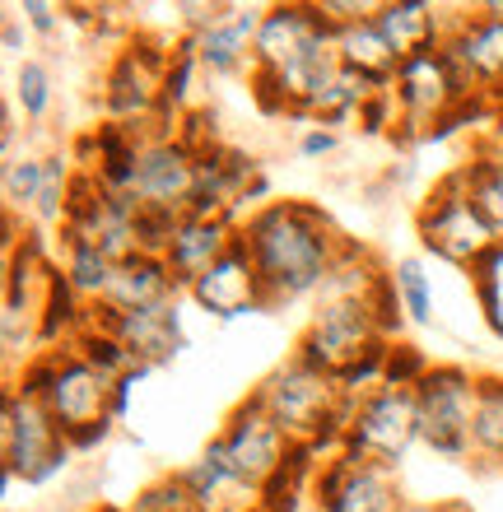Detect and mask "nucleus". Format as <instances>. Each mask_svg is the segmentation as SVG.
<instances>
[{
  "instance_id": "31",
  "label": "nucleus",
  "mask_w": 503,
  "mask_h": 512,
  "mask_svg": "<svg viewBox=\"0 0 503 512\" xmlns=\"http://www.w3.org/2000/svg\"><path fill=\"white\" fill-rule=\"evenodd\" d=\"M466 280H471V298H476V312H480V322H485V331L503 345V243L476 270H466Z\"/></svg>"
},
{
  "instance_id": "30",
  "label": "nucleus",
  "mask_w": 503,
  "mask_h": 512,
  "mask_svg": "<svg viewBox=\"0 0 503 512\" xmlns=\"http://www.w3.org/2000/svg\"><path fill=\"white\" fill-rule=\"evenodd\" d=\"M196 75H201V61H196V42L187 33L173 38V52H168V80H164V117H168V131L177 126L182 112H191V89H196Z\"/></svg>"
},
{
  "instance_id": "18",
  "label": "nucleus",
  "mask_w": 503,
  "mask_h": 512,
  "mask_svg": "<svg viewBox=\"0 0 503 512\" xmlns=\"http://www.w3.org/2000/svg\"><path fill=\"white\" fill-rule=\"evenodd\" d=\"M238 243V224L233 219H210V215H182L173 229V243L164 252V266L173 284L187 294L191 284L201 280L205 270L215 266L219 256Z\"/></svg>"
},
{
  "instance_id": "9",
  "label": "nucleus",
  "mask_w": 503,
  "mask_h": 512,
  "mask_svg": "<svg viewBox=\"0 0 503 512\" xmlns=\"http://www.w3.org/2000/svg\"><path fill=\"white\" fill-rule=\"evenodd\" d=\"M382 326L368 303H350V298H317L308 322H303L299 340H294V359L308 368L340 378L345 368H354L368 350L382 345Z\"/></svg>"
},
{
  "instance_id": "21",
  "label": "nucleus",
  "mask_w": 503,
  "mask_h": 512,
  "mask_svg": "<svg viewBox=\"0 0 503 512\" xmlns=\"http://www.w3.org/2000/svg\"><path fill=\"white\" fill-rule=\"evenodd\" d=\"M457 177H462L466 196L480 210V219L494 229V238L503 243V145L494 135L480 131L471 140V154L457 163Z\"/></svg>"
},
{
  "instance_id": "32",
  "label": "nucleus",
  "mask_w": 503,
  "mask_h": 512,
  "mask_svg": "<svg viewBox=\"0 0 503 512\" xmlns=\"http://www.w3.org/2000/svg\"><path fill=\"white\" fill-rule=\"evenodd\" d=\"M70 350L80 354L84 364L89 368H98V373H103V378H126V373H131V368H136V359H131V350H126L122 340L112 336L108 326H98V322H89L80 331V336H75V345H70Z\"/></svg>"
},
{
  "instance_id": "5",
  "label": "nucleus",
  "mask_w": 503,
  "mask_h": 512,
  "mask_svg": "<svg viewBox=\"0 0 503 512\" xmlns=\"http://www.w3.org/2000/svg\"><path fill=\"white\" fill-rule=\"evenodd\" d=\"M75 461L66 429L47 415V405L5 387L0 396V480L24 489H42L61 480Z\"/></svg>"
},
{
  "instance_id": "25",
  "label": "nucleus",
  "mask_w": 503,
  "mask_h": 512,
  "mask_svg": "<svg viewBox=\"0 0 503 512\" xmlns=\"http://www.w3.org/2000/svg\"><path fill=\"white\" fill-rule=\"evenodd\" d=\"M56 261H61L66 280L75 284V294H80L84 303H103V298H108L112 270H117V261H112V256H103L98 247H89V243H75V238H61Z\"/></svg>"
},
{
  "instance_id": "14",
  "label": "nucleus",
  "mask_w": 503,
  "mask_h": 512,
  "mask_svg": "<svg viewBox=\"0 0 503 512\" xmlns=\"http://www.w3.org/2000/svg\"><path fill=\"white\" fill-rule=\"evenodd\" d=\"M448 47L452 66L462 70V80L476 89L494 112L503 108V19H490L480 14L476 5L471 10H448Z\"/></svg>"
},
{
  "instance_id": "24",
  "label": "nucleus",
  "mask_w": 503,
  "mask_h": 512,
  "mask_svg": "<svg viewBox=\"0 0 503 512\" xmlns=\"http://www.w3.org/2000/svg\"><path fill=\"white\" fill-rule=\"evenodd\" d=\"M47 159V177H42V196L33 205V219H28V229H56L66 224V205H70V187H75V173H80V163L70 149H52V154H42Z\"/></svg>"
},
{
  "instance_id": "10",
  "label": "nucleus",
  "mask_w": 503,
  "mask_h": 512,
  "mask_svg": "<svg viewBox=\"0 0 503 512\" xmlns=\"http://www.w3.org/2000/svg\"><path fill=\"white\" fill-rule=\"evenodd\" d=\"M345 452H354L359 461L401 471V461L420 447V410H415V391H396V387H378L359 396L340 438Z\"/></svg>"
},
{
  "instance_id": "35",
  "label": "nucleus",
  "mask_w": 503,
  "mask_h": 512,
  "mask_svg": "<svg viewBox=\"0 0 503 512\" xmlns=\"http://www.w3.org/2000/svg\"><path fill=\"white\" fill-rule=\"evenodd\" d=\"M173 135L191 149V154H196V159H201V154H210V149H219V145H229V140L219 135V112L205 108V103H196L191 112H182V117H177V126H173Z\"/></svg>"
},
{
  "instance_id": "33",
  "label": "nucleus",
  "mask_w": 503,
  "mask_h": 512,
  "mask_svg": "<svg viewBox=\"0 0 503 512\" xmlns=\"http://www.w3.org/2000/svg\"><path fill=\"white\" fill-rule=\"evenodd\" d=\"M131 512H205L201 499L191 494V485L182 480V471H168L159 480H150L145 489H136Z\"/></svg>"
},
{
  "instance_id": "12",
  "label": "nucleus",
  "mask_w": 503,
  "mask_h": 512,
  "mask_svg": "<svg viewBox=\"0 0 503 512\" xmlns=\"http://www.w3.org/2000/svg\"><path fill=\"white\" fill-rule=\"evenodd\" d=\"M406 503L396 471L359 461L345 447L322 457L313 475V512H401Z\"/></svg>"
},
{
  "instance_id": "34",
  "label": "nucleus",
  "mask_w": 503,
  "mask_h": 512,
  "mask_svg": "<svg viewBox=\"0 0 503 512\" xmlns=\"http://www.w3.org/2000/svg\"><path fill=\"white\" fill-rule=\"evenodd\" d=\"M429 368H434V359H429L420 345H410V340H392V350H387V368H382V387L415 391Z\"/></svg>"
},
{
  "instance_id": "11",
  "label": "nucleus",
  "mask_w": 503,
  "mask_h": 512,
  "mask_svg": "<svg viewBox=\"0 0 503 512\" xmlns=\"http://www.w3.org/2000/svg\"><path fill=\"white\" fill-rule=\"evenodd\" d=\"M219 443L229 452V466H233V475H238V485H243L252 499L285 471L289 452H294L289 433L266 415V405L257 401V391H247L243 401L229 410L224 429H219Z\"/></svg>"
},
{
  "instance_id": "26",
  "label": "nucleus",
  "mask_w": 503,
  "mask_h": 512,
  "mask_svg": "<svg viewBox=\"0 0 503 512\" xmlns=\"http://www.w3.org/2000/svg\"><path fill=\"white\" fill-rule=\"evenodd\" d=\"M392 266V284L396 298H401V312H406L410 326H434L438 308H434V275L424 266V256H396L387 261Z\"/></svg>"
},
{
  "instance_id": "17",
  "label": "nucleus",
  "mask_w": 503,
  "mask_h": 512,
  "mask_svg": "<svg viewBox=\"0 0 503 512\" xmlns=\"http://www.w3.org/2000/svg\"><path fill=\"white\" fill-rule=\"evenodd\" d=\"M261 10L266 5H219V14L196 33V61H201V75H215V80H229V75H243L252 70V38L261 28Z\"/></svg>"
},
{
  "instance_id": "28",
  "label": "nucleus",
  "mask_w": 503,
  "mask_h": 512,
  "mask_svg": "<svg viewBox=\"0 0 503 512\" xmlns=\"http://www.w3.org/2000/svg\"><path fill=\"white\" fill-rule=\"evenodd\" d=\"M42 177H47V159L42 154H14L0 168V196H5V215L10 219H33V205L42 196Z\"/></svg>"
},
{
  "instance_id": "29",
  "label": "nucleus",
  "mask_w": 503,
  "mask_h": 512,
  "mask_svg": "<svg viewBox=\"0 0 503 512\" xmlns=\"http://www.w3.org/2000/svg\"><path fill=\"white\" fill-rule=\"evenodd\" d=\"M14 112H24V122H47V112H52L56 103V75L47 61H38V56H28V61H19L14 66V94H10Z\"/></svg>"
},
{
  "instance_id": "16",
  "label": "nucleus",
  "mask_w": 503,
  "mask_h": 512,
  "mask_svg": "<svg viewBox=\"0 0 503 512\" xmlns=\"http://www.w3.org/2000/svg\"><path fill=\"white\" fill-rule=\"evenodd\" d=\"M187 298L210 317V322H238V317H252V312H271L266 308L261 275H257V266H252V256H247L243 243H233L229 252L219 256L215 266L187 289Z\"/></svg>"
},
{
  "instance_id": "20",
  "label": "nucleus",
  "mask_w": 503,
  "mask_h": 512,
  "mask_svg": "<svg viewBox=\"0 0 503 512\" xmlns=\"http://www.w3.org/2000/svg\"><path fill=\"white\" fill-rule=\"evenodd\" d=\"M182 289L173 284L168 275L164 256H131L122 266L112 270V284H108V303L112 312H140V308H159V303H177Z\"/></svg>"
},
{
  "instance_id": "3",
  "label": "nucleus",
  "mask_w": 503,
  "mask_h": 512,
  "mask_svg": "<svg viewBox=\"0 0 503 512\" xmlns=\"http://www.w3.org/2000/svg\"><path fill=\"white\" fill-rule=\"evenodd\" d=\"M5 387L24 391V396L47 405V415L66 429L70 443L84 438V433L103 429V424H117V415H112V391H117V382L103 378L98 368H89L70 345L42 350L33 364H24L14 378H5Z\"/></svg>"
},
{
  "instance_id": "8",
  "label": "nucleus",
  "mask_w": 503,
  "mask_h": 512,
  "mask_svg": "<svg viewBox=\"0 0 503 512\" xmlns=\"http://www.w3.org/2000/svg\"><path fill=\"white\" fill-rule=\"evenodd\" d=\"M476 387L480 373L466 364H434L415 387V410H420V447L438 461L476 457Z\"/></svg>"
},
{
  "instance_id": "42",
  "label": "nucleus",
  "mask_w": 503,
  "mask_h": 512,
  "mask_svg": "<svg viewBox=\"0 0 503 512\" xmlns=\"http://www.w3.org/2000/svg\"><path fill=\"white\" fill-rule=\"evenodd\" d=\"M89 512H131V508H117V503H98V508H89Z\"/></svg>"
},
{
  "instance_id": "43",
  "label": "nucleus",
  "mask_w": 503,
  "mask_h": 512,
  "mask_svg": "<svg viewBox=\"0 0 503 512\" xmlns=\"http://www.w3.org/2000/svg\"><path fill=\"white\" fill-rule=\"evenodd\" d=\"M219 512H247V508H219Z\"/></svg>"
},
{
  "instance_id": "1",
  "label": "nucleus",
  "mask_w": 503,
  "mask_h": 512,
  "mask_svg": "<svg viewBox=\"0 0 503 512\" xmlns=\"http://www.w3.org/2000/svg\"><path fill=\"white\" fill-rule=\"evenodd\" d=\"M238 243L261 275L266 308L280 312L303 298H322L345 233L313 201H271L238 224Z\"/></svg>"
},
{
  "instance_id": "7",
  "label": "nucleus",
  "mask_w": 503,
  "mask_h": 512,
  "mask_svg": "<svg viewBox=\"0 0 503 512\" xmlns=\"http://www.w3.org/2000/svg\"><path fill=\"white\" fill-rule=\"evenodd\" d=\"M415 238H420V247L434 256V261L462 270V275L476 270L480 261L499 247L494 229L480 219V210L471 205V196H466L457 168H448L434 187L424 191V201L415 205Z\"/></svg>"
},
{
  "instance_id": "15",
  "label": "nucleus",
  "mask_w": 503,
  "mask_h": 512,
  "mask_svg": "<svg viewBox=\"0 0 503 512\" xmlns=\"http://www.w3.org/2000/svg\"><path fill=\"white\" fill-rule=\"evenodd\" d=\"M89 322L108 326L112 336L131 350V359L154 368V373L173 364L182 350H191V336L182 326V298L177 303H159V308H140V312H112L108 303H94Z\"/></svg>"
},
{
  "instance_id": "13",
  "label": "nucleus",
  "mask_w": 503,
  "mask_h": 512,
  "mask_svg": "<svg viewBox=\"0 0 503 512\" xmlns=\"http://www.w3.org/2000/svg\"><path fill=\"white\" fill-rule=\"evenodd\" d=\"M196 168L201 159L191 154L177 135H154L140 149L136 177H131V196L140 210H159V215H191V196H196Z\"/></svg>"
},
{
  "instance_id": "6",
  "label": "nucleus",
  "mask_w": 503,
  "mask_h": 512,
  "mask_svg": "<svg viewBox=\"0 0 503 512\" xmlns=\"http://www.w3.org/2000/svg\"><path fill=\"white\" fill-rule=\"evenodd\" d=\"M168 52L173 42L150 38V33H126L122 47L112 52L103 80H98V108L103 122L122 126H154L168 131L164 117V80H168Z\"/></svg>"
},
{
  "instance_id": "41",
  "label": "nucleus",
  "mask_w": 503,
  "mask_h": 512,
  "mask_svg": "<svg viewBox=\"0 0 503 512\" xmlns=\"http://www.w3.org/2000/svg\"><path fill=\"white\" fill-rule=\"evenodd\" d=\"M485 135H494V140H499V145H503V108L494 112V122H490V131H485Z\"/></svg>"
},
{
  "instance_id": "39",
  "label": "nucleus",
  "mask_w": 503,
  "mask_h": 512,
  "mask_svg": "<svg viewBox=\"0 0 503 512\" xmlns=\"http://www.w3.org/2000/svg\"><path fill=\"white\" fill-rule=\"evenodd\" d=\"M0 47H5V56H14V61H28V24L19 19V14H5V24H0Z\"/></svg>"
},
{
  "instance_id": "27",
  "label": "nucleus",
  "mask_w": 503,
  "mask_h": 512,
  "mask_svg": "<svg viewBox=\"0 0 503 512\" xmlns=\"http://www.w3.org/2000/svg\"><path fill=\"white\" fill-rule=\"evenodd\" d=\"M476 461L503 471V373H480L476 387Z\"/></svg>"
},
{
  "instance_id": "23",
  "label": "nucleus",
  "mask_w": 503,
  "mask_h": 512,
  "mask_svg": "<svg viewBox=\"0 0 503 512\" xmlns=\"http://www.w3.org/2000/svg\"><path fill=\"white\" fill-rule=\"evenodd\" d=\"M378 94H387V89L368 84L364 75H354V70L336 66V75H331V80L322 84L313 98H308V108H303L299 122L303 126H327V131H340V126L359 122V112H364Z\"/></svg>"
},
{
  "instance_id": "36",
  "label": "nucleus",
  "mask_w": 503,
  "mask_h": 512,
  "mask_svg": "<svg viewBox=\"0 0 503 512\" xmlns=\"http://www.w3.org/2000/svg\"><path fill=\"white\" fill-rule=\"evenodd\" d=\"M14 14H24L28 33H38V38H56V28L66 19V10L52 0H24V5H14Z\"/></svg>"
},
{
  "instance_id": "38",
  "label": "nucleus",
  "mask_w": 503,
  "mask_h": 512,
  "mask_svg": "<svg viewBox=\"0 0 503 512\" xmlns=\"http://www.w3.org/2000/svg\"><path fill=\"white\" fill-rule=\"evenodd\" d=\"M387 126L396 131V103H392V94H378L364 112H359V131H364V135H378V131H387Z\"/></svg>"
},
{
  "instance_id": "2",
  "label": "nucleus",
  "mask_w": 503,
  "mask_h": 512,
  "mask_svg": "<svg viewBox=\"0 0 503 512\" xmlns=\"http://www.w3.org/2000/svg\"><path fill=\"white\" fill-rule=\"evenodd\" d=\"M252 391H257V401L266 405V415L289 433V443L313 447L317 457L340 452V438H345L354 401L340 391L336 378L317 373V368H308L303 359L289 354L285 364L271 368Z\"/></svg>"
},
{
  "instance_id": "37",
  "label": "nucleus",
  "mask_w": 503,
  "mask_h": 512,
  "mask_svg": "<svg viewBox=\"0 0 503 512\" xmlns=\"http://www.w3.org/2000/svg\"><path fill=\"white\" fill-rule=\"evenodd\" d=\"M336 149H340V131H327V126H303L299 131L303 159H331Z\"/></svg>"
},
{
  "instance_id": "4",
  "label": "nucleus",
  "mask_w": 503,
  "mask_h": 512,
  "mask_svg": "<svg viewBox=\"0 0 503 512\" xmlns=\"http://www.w3.org/2000/svg\"><path fill=\"white\" fill-rule=\"evenodd\" d=\"M392 103H396V131L392 140L401 145H424L429 131L457 117V112L476 98V89L462 80V70L452 66L448 47L438 42V47H424V52H410L401 61L392 80Z\"/></svg>"
},
{
  "instance_id": "22",
  "label": "nucleus",
  "mask_w": 503,
  "mask_h": 512,
  "mask_svg": "<svg viewBox=\"0 0 503 512\" xmlns=\"http://www.w3.org/2000/svg\"><path fill=\"white\" fill-rule=\"evenodd\" d=\"M373 19H378V28L387 33V42L401 56L438 47V42L448 38V10L429 5V0H378Z\"/></svg>"
},
{
  "instance_id": "40",
  "label": "nucleus",
  "mask_w": 503,
  "mask_h": 512,
  "mask_svg": "<svg viewBox=\"0 0 503 512\" xmlns=\"http://www.w3.org/2000/svg\"><path fill=\"white\" fill-rule=\"evenodd\" d=\"M401 512H471V508L457 499H443V503H406Z\"/></svg>"
},
{
  "instance_id": "19",
  "label": "nucleus",
  "mask_w": 503,
  "mask_h": 512,
  "mask_svg": "<svg viewBox=\"0 0 503 512\" xmlns=\"http://www.w3.org/2000/svg\"><path fill=\"white\" fill-rule=\"evenodd\" d=\"M336 61L354 75H364L368 84H378V89H392L396 70L406 56L396 52L387 33L378 28V19L368 14V19H354V24H340L336 28Z\"/></svg>"
}]
</instances>
